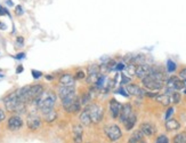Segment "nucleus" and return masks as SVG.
Instances as JSON below:
<instances>
[{"label": "nucleus", "instance_id": "nucleus-8", "mask_svg": "<svg viewBox=\"0 0 186 143\" xmlns=\"http://www.w3.org/2000/svg\"><path fill=\"white\" fill-rule=\"evenodd\" d=\"M26 125H28V128L31 130H37L41 127L42 125V121H41V118L39 116H35V114H31L29 116L28 119H26Z\"/></svg>", "mask_w": 186, "mask_h": 143}, {"label": "nucleus", "instance_id": "nucleus-16", "mask_svg": "<svg viewBox=\"0 0 186 143\" xmlns=\"http://www.w3.org/2000/svg\"><path fill=\"white\" fill-rule=\"evenodd\" d=\"M41 113H42V116H44L45 121H47V123H54V121L57 119V112L54 108L47 109V110L42 111Z\"/></svg>", "mask_w": 186, "mask_h": 143}, {"label": "nucleus", "instance_id": "nucleus-5", "mask_svg": "<svg viewBox=\"0 0 186 143\" xmlns=\"http://www.w3.org/2000/svg\"><path fill=\"white\" fill-rule=\"evenodd\" d=\"M141 80H142L143 86H144L146 89H148V91H160V89H162V87H163V81L155 79L154 77H152L151 74L144 77V78Z\"/></svg>", "mask_w": 186, "mask_h": 143}, {"label": "nucleus", "instance_id": "nucleus-17", "mask_svg": "<svg viewBox=\"0 0 186 143\" xmlns=\"http://www.w3.org/2000/svg\"><path fill=\"white\" fill-rule=\"evenodd\" d=\"M74 92H76L74 86H61L60 88L57 89V93H58V96L61 97V100L66 97L67 95H70V94H72Z\"/></svg>", "mask_w": 186, "mask_h": 143}, {"label": "nucleus", "instance_id": "nucleus-12", "mask_svg": "<svg viewBox=\"0 0 186 143\" xmlns=\"http://www.w3.org/2000/svg\"><path fill=\"white\" fill-rule=\"evenodd\" d=\"M131 113H133V107H131V104H130V103L122 104V108H121V111H120L119 118H118V119L123 124Z\"/></svg>", "mask_w": 186, "mask_h": 143}, {"label": "nucleus", "instance_id": "nucleus-1", "mask_svg": "<svg viewBox=\"0 0 186 143\" xmlns=\"http://www.w3.org/2000/svg\"><path fill=\"white\" fill-rule=\"evenodd\" d=\"M17 92V96L21 102L28 103V102H33L38 99L41 95V93L44 92L42 85H28L24 86L22 88H19Z\"/></svg>", "mask_w": 186, "mask_h": 143}, {"label": "nucleus", "instance_id": "nucleus-46", "mask_svg": "<svg viewBox=\"0 0 186 143\" xmlns=\"http://www.w3.org/2000/svg\"><path fill=\"white\" fill-rule=\"evenodd\" d=\"M0 29H1V30H5V29H6V25H5L3 23L0 22Z\"/></svg>", "mask_w": 186, "mask_h": 143}, {"label": "nucleus", "instance_id": "nucleus-9", "mask_svg": "<svg viewBox=\"0 0 186 143\" xmlns=\"http://www.w3.org/2000/svg\"><path fill=\"white\" fill-rule=\"evenodd\" d=\"M7 126L10 130H19L22 128L23 126V120L22 118L19 117V114H15V116H12V117L8 119V123H7Z\"/></svg>", "mask_w": 186, "mask_h": 143}, {"label": "nucleus", "instance_id": "nucleus-38", "mask_svg": "<svg viewBox=\"0 0 186 143\" xmlns=\"http://www.w3.org/2000/svg\"><path fill=\"white\" fill-rule=\"evenodd\" d=\"M23 12H24V10H23V8H22V6H21V5H17V6L15 7V14L16 15H22L23 14Z\"/></svg>", "mask_w": 186, "mask_h": 143}, {"label": "nucleus", "instance_id": "nucleus-13", "mask_svg": "<svg viewBox=\"0 0 186 143\" xmlns=\"http://www.w3.org/2000/svg\"><path fill=\"white\" fill-rule=\"evenodd\" d=\"M121 108H122V104H121L120 102H118L117 100H114V99L110 100V111L113 119H118V118H119Z\"/></svg>", "mask_w": 186, "mask_h": 143}, {"label": "nucleus", "instance_id": "nucleus-42", "mask_svg": "<svg viewBox=\"0 0 186 143\" xmlns=\"http://www.w3.org/2000/svg\"><path fill=\"white\" fill-rule=\"evenodd\" d=\"M9 15V13H8V10L5 8V7H3L1 5H0V16H3V15Z\"/></svg>", "mask_w": 186, "mask_h": 143}, {"label": "nucleus", "instance_id": "nucleus-11", "mask_svg": "<svg viewBox=\"0 0 186 143\" xmlns=\"http://www.w3.org/2000/svg\"><path fill=\"white\" fill-rule=\"evenodd\" d=\"M127 92L129 95H134V96H145V89H143L142 87H139L138 85H135V84H128L126 87Z\"/></svg>", "mask_w": 186, "mask_h": 143}, {"label": "nucleus", "instance_id": "nucleus-32", "mask_svg": "<svg viewBox=\"0 0 186 143\" xmlns=\"http://www.w3.org/2000/svg\"><path fill=\"white\" fill-rule=\"evenodd\" d=\"M89 100H90V95H89V93H85L83 95H82V97L80 99V101H81L82 104H87L89 102Z\"/></svg>", "mask_w": 186, "mask_h": 143}, {"label": "nucleus", "instance_id": "nucleus-22", "mask_svg": "<svg viewBox=\"0 0 186 143\" xmlns=\"http://www.w3.org/2000/svg\"><path fill=\"white\" fill-rule=\"evenodd\" d=\"M80 123H81L83 126H89L92 124V119H90V116H89V112L87 109H83L82 112L80 113Z\"/></svg>", "mask_w": 186, "mask_h": 143}, {"label": "nucleus", "instance_id": "nucleus-7", "mask_svg": "<svg viewBox=\"0 0 186 143\" xmlns=\"http://www.w3.org/2000/svg\"><path fill=\"white\" fill-rule=\"evenodd\" d=\"M19 99L17 96V92H13L8 94V95L3 99V103H5V107H6V110L9 112H15L16 107L19 105Z\"/></svg>", "mask_w": 186, "mask_h": 143}, {"label": "nucleus", "instance_id": "nucleus-50", "mask_svg": "<svg viewBox=\"0 0 186 143\" xmlns=\"http://www.w3.org/2000/svg\"><path fill=\"white\" fill-rule=\"evenodd\" d=\"M139 143H146V142H145V141H141Z\"/></svg>", "mask_w": 186, "mask_h": 143}, {"label": "nucleus", "instance_id": "nucleus-4", "mask_svg": "<svg viewBox=\"0 0 186 143\" xmlns=\"http://www.w3.org/2000/svg\"><path fill=\"white\" fill-rule=\"evenodd\" d=\"M87 110L89 112V116H90V119H92V123L94 124H98L103 120V117H104V110L99 104H90L87 107Z\"/></svg>", "mask_w": 186, "mask_h": 143}, {"label": "nucleus", "instance_id": "nucleus-51", "mask_svg": "<svg viewBox=\"0 0 186 143\" xmlns=\"http://www.w3.org/2000/svg\"><path fill=\"white\" fill-rule=\"evenodd\" d=\"M3 74H1V73H0V78H3Z\"/></svg>", "mask_w": 186, "mask_h": 143}, {"label": "nucleus", "instance_id": "nucleus-40", "mask_svg": "<svg viewBox=\"0 0 186 143\" xmlns=\"http://www.w3.org/2000/svg\"><path fill=\"white\" fill-rule=\"evenodd\" d=\"M125 68H126V63H117L115 70H117V71H122V70H125Z\"/></svg>", "mask_w": 186, "mask_h": 143}, {"label": "nucleus", "instance_id": "nucleus-2", "mask_svg": "<svg viewBox=\"0 0 186 143\" xmlns=\"http://www.w3.org/2000/svg\"><path fill=\"white\" fill-rule=\"evenodd\" d=\"M56 94L53 91H44L35 102L39 110L42 112L45 110H47V109L54 108V105L56 103Z\"/></svg>", "mask_w": 186, "mask_h": 143}, {"label": "nucleus", "instance_id": "nucleus-35", "mask_svg": "<svg viewBox=\"0 0 186 143\" xmlns=\"http://www.w3.org/2000/svg\"><path fill=\"white\" fill-rule=\"evenodd\" d=\"M85 77H86V73L83 72L82 70H79V71H77L76 72V79L81 80V79H83Z\"/></svg>", "mask_w": 186, "mask_h": 143}, {"label": "nucleus", "instance_id": "nucleus-49", "mask_svg": "<svg viewBox=\"0 0 186 143\" xmlns=\"http://www.w3.org/2000/svg\"><path fill=\"white\" fill-rule=\"evenodd\" d=\"M185 83H186V81H185ZM184 93H185V94H186V87H185V88H184Z\"/></svg>", "mask_w": 186, "mask_h": 143}, {"label": "nucleus", "instance_id": "nucleus-44", "mask_svg": "<svg viewBox=\"0 0 186 143\" xmlns=\"http://www.w3.org/2000/svg\"><path fill=\"white\" fill-rule=\"evenodd\" d=\"M25 57V53H19V54H17L15 56V58H17V60H22V58H24Z\"/></svg>", "mask_w": 186, "mask_h": 143}, {"label": "nucleus", "instance_id": "nucleus-20", "mask_svg": "<svg viewBox=\"0 0 186 143\" xmlns=\"http://www.w3.org/2000/svg\"><path fill=\"white\" fill-rule=\"evenodd\" d=\"M155 100L162 104L163 107H168V105H170L171 103V99H170V95L167 94V93H164V94H158V95L155 96Z\"/></svg>", "mask_w": 186, "mask_h": 143}, {"label": "nucleus", "instance_id": "nucleus-3", "mask_svg": "<svg viewBox=\"0 0 186 143\" xmlns=\"http://www.w3.org/2000/svg\"><path fill=\"white\" fill-rule=\"evenodd\" d=\"M186 87V83L179 77L171 76L168 79H166V93L170 95L173 92L176 91H182Z\"/></svg>", "mask_w": 186, "mask_h": 143}, {"label": "nucleus", "instance_id": "nucleus-21", "mask_svg": "<svg viewBox=\"0 0 186 143\" xmlns=\"http://www.w3.org/2000/svg\"><path fill=\"white\" fill-rule=\"evenodd\" d=\"M136 121H137V116H136L135 113H131L129 117H128V119H127V120L123 123L126 130H131V129H133V128L135 127Z\"/></svg>", "mask_w": 186, "mask_h": 143}, {"label": "nucleus", "instance_id": "nucleus-33", "mask_svg": "<svg viewBox=\"0 0 186 143\" xmlns=\"http://www.w3.org/2000/svg\"><path fill=\"white\" fill-rule=\"evenodd\" d=\"M130 77H127L126 74H121V84H122V85H128V84L130 83Z\"/></svg>", "mask_w": 186, "mask_h": 143}, {"label": "nucleus", "instance_id": "nucleus-24", "mask_svg": "<svg viewBox=\"0 0 186 143\" xmlns=\"http://www.w3.org/2000/svg\"><path fill=\"white\" fill-rule=\"evenodd\" d=\"M173 143H186V133L185 132L176 134L173 139Z\"/></svg>", "mask_w": 186, "mask_h": 143}, {"label": "nucleus", "instance_id": "nucleus-26", "mask_svg": "<svg viewBox=\"0 0 186 143\" xmlns=\"http://www.w3.org/2000/svg\"><path fill=\"white\" fill-rule=\"evenodd\" d=\"M136 67H137V65H135V64H133V63L126 64V68H125V70H126L127 74H128L129 77L135 76V73H136Z\"/></svg>", "mask_w": 186, "mask_h": 143}, {"label": "nucleus", "instance_id": "nucleus-29", "mask_svg": "<svg viewBox=\"0 0 186 143\" xmlns=\"http://www.w3.org/2000/svg\"><path fill=\"white\" fill-rule=\"evenodd\" d=\"M82 134H83L82 125H74L73 126V136L74 135H82Z\"/></svg>", "mask_w": 186, "mask_h": 143}, {"label": "nucleus", "instance_id": "nucleus-18", "mask_svg": "<svg viewBox=\"0 0 186 143\" xmlns=\"http://www.w3.org/2000/svg\"><path fill=\"white\" fill-rule=\"evenodd\" d=\"M80 108H81V102H80L79 97H77V99L74 100L71 104H69L67 107H65L64 110H65L67 113H76V112L79 111Z\"/></svg>", "mask_w": 186, "mask_h": 143}, {"label": "nucleus", "instance_id": "nucleus-30", "mask_svg": "<svg viewBox=\"0 0 186 143\" xmlns=\"http://www.w3.org/2000/svg\"><path fill=\"white\" fill-rule=\"evenodd\" d=\"M155 143H169V139H168L167 135H164V134H161L157 137V141Z\"/></svg>", "mask_w": 186, "mask_h": 143}, {"label": "nucleus", "instance_id": "nucleus-28", "mask_svg": "<svg viewBox=\"0 0 186 143\" xmlns=\"http://www.w3.org/2000/svg\"><path fill=\"white\" fill-rule=\"evenodd\" d=\"M176 69H177L176 63H175L173 60H168L167 61V71H168V72L173 73V72H175V71H176Z\"/></svg>", "mask_w": 186, "mask_h": 143}, {"label": "nucleus", "instance_id": "nucleus-36", "mask_svg": "<svg viewBox=\"0 0 186 143\" xmlns=\"http://www.w3.org/2000/svg\"><path fill=\"white\" fill-rule=\"evenodd\" d=\"M31 72H32V77H33L35 79H39V78L42 76V72H40V71H38V70H32Z\"/></svg>", "mask_w": 186, "mask_h": 143}, {"label": "nucleus", "instance_id": "nucleus-10", "mask_svg": "<svg viewBox=\"0 0 186 143\" xmlns=\"http://www.w3.org/2000/svg\"><path fill=\"white\" fill-rule=\"evenodd\" d=\"M151 72V65H148L147 63H144V64H139L136 67V73L135 76L139 79H143L144 77L148 76Z\"/></svg>", "mask_w": 186, "mask_h": 143}, {"label": "nucleus", "instance_id": "nucleus-31", "mask_svg": "<svg viewBox=\"0 0 186 143\" xmlns=\"http://www.w3.org/2000/svg\"><path fill=\"white\" fill-rule=\"evenodd\" d=\"M173 112H175V109L173 108V107H170V108L167 109V112H166V116H164V119L166 120H168V119H170L171 116L173 114Z\"/></svg>", "mask_w": 186, "mask_h": 143}, {"label": "nucleus", "instance_id": "nucleus-39", "mask_svg": "<svg viewBox=\"0 0 186 143\" xmlns=\"http://www.w3.org/2000/svg\"><path fill=\"white\" fill-rule=\"evenodd\" d=\"M179 78L183 79L184 81H186V68H184V69H182L179 71Z\"/></svg>", "mask_w": 186, "mask_h": 143}, {"label": "nucleus", "instance_id": "nucleus-45", "mask_svg": "<svg viewBox=\"0 0 186 143\" xmlns=\"http://www.w3.org/2000/svg\"><path fill=\"white\" fill-rule=\"evenodd\" d=\"M23 70H24V68H23L22 65H19V67H17V69H16V73H21Z\"/></svg>", "mask_w": 186, "mask_h": 143}, {"label": "nucleus", "instance_id": "nucleus-37", "mask_svg": "<svg viewBox=\"0 0 186 143\" xmlns=\"http://www.w3.org/2000/svg\"><path fill=\"white\" fill-rule=\"evenodd\" d=\"M16 45H17V47H23V45H24V38H23V37H17V38H16Z\"/></svg>", "mask_w": 186, "mask_h": 143}, {"label": "nucleus", "instance_id": "nucleus-34", "mask_svg": "<svg viewBox=\"0 0 186 143\" xmlns=\"http://www.w3.org/2000/svg\"><path fill=\"white\" fill-rule=\"evenodd\" d=\"M115 93H119V94H121V95H123L125 97H128L129 96V94H128V92H127L126 88H123V87H120L119 89H118Z\"/></svg>", "mask_w": 186, "mask_h": 143}, {"label": "nucleus", "instance_id": "nucleus-6", "mask_svg": "<svg viewBox=\"0 0 186 143\" xmlns=\"http://www.w3.org/2000/svg\"><path fill=\"white\" fill-rule=\"evenodd\" d=\"M104 132L106 134V137L112 142H115V141H119L121 137H122V132H121V128L118 126V125H109L104 128Z\"/></svg>", "mask_w": 186, "mask_h": 143}, {"label": "nucleus", "instance_id": "nucleus-14", "mask_svg": "<svg viewBox=\"0 0 186 143\" xmlns=\"http://www.w3.org/2000/svg\"><path fill=\"white\" fill-rule=\"evenodd\" d=\"M139 129L142 132L144 135L146 136H152V135H154L157 129H155L154 125H152L151 123H142V124L139 125Z\"/></svg>", "mask_w": 186, "mask_h": 143}, {"label": "nucleus", "instance_id": "nucleus-47", "mask_svg": "<svg viewBox=\"0 0 186 143\" xmlns=\"http://www.w3.org/2000/svg\"><path fill=\"white\" fill-rule=\"evenodd\" d=\"M7 3H8V5H9V6H13V3H12V1H10V0H8V1H7Z\"/></svg>", "mask_w": 186, "mask_h": 143}, {"label": "nucleus", "instance_id": "nucleus-48", "mask_svg": "<svg viewBox=\"0 0 186 143\" xmlns=\"http://www.w3.org/2000/svg\"><path fill=\"white\" fill-rule=\"evenodd\" d=\"M46 78H47L48 80H53V77H50V76H47Z\"/></svg>", "mask_w": 186, "mask_h": 143}, {"label": "nucleus", "instance_id": "nucleus-25", "mask_svg": "<svg viewBox=\"0 0 186 143\" xmlns=\"http://www.w3.org/2000/svg\"><path fill=\"white\" fill-rule=\"evenodd\" d=\"M170 99H171V103L179 104L180 101H182V95H180V93L178 91H176V92H173L170 94Z\"/></svg>", "mask_w": 186, "mask_h": 143}, {"label": "nucleus", "instance_id": "nucleus-41", "mask_svg": "<svg viewBox=\"0 0 186 143\" xmlns=\"http://www.w3.org/2000/svg\"><path fill=\"white\" fill-rule=\"evenodd\" d=\"M73 141H74V143H82V135H74Z\"/></svg>", "mask_w": 186, "mask_h": 143}, {"label": "nucleus", "instance_id": "nucleus-19", "mask_svg": "<svg viewBox=\"0 0 186 143\" xmlns=\"http://www.w3.org/2000/svg\"><path fill=\"white\" fill-rule=\"evenodd\" d=\"M166 129L168 132H173V130H178L180 128V124L179 121L176 120V119H173V118H170V119H168L166 120Z\"/></svg>", "mask_w": 186, "mask_h": 143}, {"label": "nucleus", "instance_id": "nucleus-43", "mask_svg": "<svg viewBox=\"0 0 186 143\" xmlns=\"http://www.w3.org/2000/svg\"><path fill=\"white\" fill-rule=\"evenodd\" d=\"M5 119H6V113H5L3 109H0V123H3Z\"/></svg>", "mask_w": 186, "mask_h": 143}, {"label": "nucleus", "instance_id": "nucleus-15", "mask_svg": "<svg viewBox=\"0 0 186 143\" xmlns=\"http://www.w3.org/2000/svg\"><path fill=\"white\" fill-rule=\"evenodd\" d=\"M60 85L61 86H74L76 84V78L71 73H63L60 77Z\"/></svg>", "mask_w": 186, "mask_h": 143}, {"label": "nucleus", "instance_id": "nucleus-27", "mask_svg": "<svg viewBox=\"0 0 186 143\" xmlns=\"http://www.w3.org/2000/svg\"><path fill=\"white\" fill-rule=\"evenodd\" d=\"M87 73L88 74H93V73H101V70H99V65L97 64H90L87 69Z\"/></svg>", "mask_w": 186, "mask_h": 143}, {"label": "nucleus", "instance_id": "nucleus-23", "mask_svg": "<svg viewBox=\"0 0 186 143\" xmlns=\"http://www.w3.org/2000/svg\"><path fill=\"white\" fill-rule=\"evenodd\" d=\"M144 136H145V135L141 132V129H137L130 135L129 140H128V143H139L141 141H143V137Z\"/></svg>", "mask_w": 186, "mask_h": 143}]
</instances>
